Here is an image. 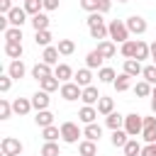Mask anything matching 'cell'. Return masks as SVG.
Instances as JSON below:
<instances>
[{
  "label": "cell",
  "instance_id": "cell-1",
  "mask_svg": "<svg viewBox=\"0 0 156 156\" xmlns=\"http://www.w3.org/2000/svg\"><path fill=\"white\" fill-rule=\"evenodd\" d=\"M107 29H110V39H112V41H119V44L129 41V29H127V24H124L122 20H112V22L107 24Z\"/></svg>",
  "mask_w": 156,
  "mask_h": 156
},
{
  "label": "cell",
  "instance_id": "cell-2",
  "mask_svg": "<svg viewBox=\"0 0 156 156\" xmlns=\"http://www.w3.org/2000/svg\"><path fill=\"white\" fill-rule=\"evenodd\" d=\"M124 132H127L129 136H139V134L144 132V117L136 115V112L127 115V117H124Z\"/></svg>",
  "mask_w": 156,
  "mask_h": 156
},
{
  "label": "cell",
  "instance_id": "cell-3",
  "mask_svg": "<svg viewBox=\"0 0 156 156\" xmlns=\"http://www.w3.org/2000/svg\"><path fill=\"white\" fill-rule=\"evenodd\" d=\"M78 136H83V132H80V127H78L76 122H63V124H61V139H63L66 144H76Z\"/></svg>",
  "mask_w": 156,
  "mask_h": 156
},
{
  "label": "cell",
  "instance_id": "cell-4",
  "mask_svg": "<svg viewBox=\"0 0 156 156\" xmlns=\"http://www.w3.org/2000/svg\"><path fill=\"white\" fill-rule=\"evenodd\" d=\"M0 151L2 156H22V141L15 136H5L0 141Z\"/></svg>",
  "mask_w": 156,
  "mask_h": 156
},
{
  "label": "cell",
  "instance_id": "cell-5",
  "mask_svg": "<svg viewBox=\"0 0 156 156\" xmlns=\"http://www.w3.org/2000/svg\"><path fill=\"white\" fill-rule=\"evenodd\" d=\"M80 95H83V88H80L78 83H71V80H68V83L61 85V98H63V100L73 102V100H78Z\"/></svg>",
  "mask_w": 156,
  "mask_h": 156
},
{
  "label": "cell",
  "instance_id": "cell-6",
  "mask_svg": "<svg viewBox=\"0 0 156 156\" xmlns=\"http://www.w3.org/2000/svg\"><path fill=\"white\" fill-rule=\"evenodd\" d=\"M127 29H129V34H144L146 32V20L144 17H139V15H132V17H127Z\"/></svg>",
  "mask_w": 156,
  "mask_h": 156
},
{
  "label": "cell",
  "instance_id": "cell-7",
  "mask_svg": "<svg viewBox=\"0 0 156 156\" xmlns=\"http://www.w3.org/2000/svg\"><path fill=\"white\" fill-rule=\"evenodd\" d=\"M7 20H10V27H22L27 22V10L24 7H12L7 12Z\"/></svg>",
  "mask_w": 156,
  "mask_h": 156
},
{
  "label": "cell",
  "instance_id": "cell-8",
  "mask_svg": "<svg viewBox=\"0 0 156 156\" xmlns=\"http://www.w3.org/2000/svg\"><path fill=\"white\" fill-rule=\"evenodd\" d=\"M49 102H51V98H49V93H46V90H39V93H34V95H32V107H34L37 112L46 110V107H49Z\"/></svg>",
  "mask_w": 156,
  "mask_h": 156
},
{
  "label": "cell",
  "instance_id": "cell-9",
  "mask_svg": "<svg viewBox=\"0 0 156 156\" xmlns=\"http://www.w3.org/2000/svg\"><path fill=\"white\" fill-rule=\"evenodd\" d=\"M124 73H127L129 78H136L139 73H144L141 61H136V58H127V61H124Z\"/></svg>",
  "mask_w": 156,
  "mask_h": 156
},
{
  "label": "cell",
  "instance_id": "cell-10",
  "mask_svg": "<svg viewBox=\"0 0 156 156\" xmlns=\"http://www.w3.org/2000/svg\"><path fill=\"white\" fill-rule=\"evenodd\" d=\"M24 73H27V68H24V63L17 58V61H12L10 66H7V76L12 78V80H20V78H24Z\"/></svg>",
  "mask_w": 156,
  "mask_h": 156
},
{
  "label": "cell",
  "instance_id": "cell-11",
  "mask_svg": "<svg viewBox=\"0 0 156 156\" xmlns=\"http://www.w3.org/2000/svg\"><path fill=\"white\" fill-rule=\"evenodd\" d=\"M51 76H54V71H51V68H49V63H44V61H41V63H37V66L32 68V78H37L39 83H41L44 78H51Z\"/></svg>",
  "mask_w": 156,
  "mask_h": 156
},
{
  "label": "cell",
  "instance_id": "cell-12",
  "mask_svg": "<svg viewBox=\"0 0 156 156\" xmlns=\"http://www.w3.org/2000/svg\"><path fill=\"white\" fill-rule=\"evenodd\" d=\"M100 98H102V95L98 93V88H95V85H88V88H83V95H80V100H83L85 105H95Z\"/></svg>",
  "mask_w": 156,
  "mask_h": 156
},
{
  "label": "cell",
  "instance_id": "cell-13",
  "mask_svg": "<svg viewBox=\"0 0 156 156\" xmlns=\"http://www.w3.org/2000/svg\"><path fill=\"white\" fill-rule=\"evenodd\" d=\"M95 117H98V110H95L93 105H85V107H80V112H78V119H80L83 124H93Z\"/></svg>",
  "mask_w": 156,
  "mask_h": 156
},
{
  "label": "cell",
  "instance_id": "cell-14",
  "mask_svg": "<svg viewBox=\"0 0 156 156\" xmlns=\"http://www.w3.org/2000/svg\"><path fill=\"white\" fill-rule=\"evenodd\" d=\"M98 51L102 54V58H112V56L117 54V46H115V41H112V39H105V41H100V44H98Z\"/></svg>",
  "mask_w": 156,
  "mask_h": 156
},
{
  "label": "cell",
  "instance_id": "cell-15",
  "mask_svg": "<svg viewBox=\"0 0 156 156\" xmlns=\"http://www.w3.org/2000/svg\"><path fill=\"white\" fill-rule=\"evenodd\" d=\"M54 76H56L61 83H68V78H73V68H71L68 63H58V66L54 68Z\"/></svg>",
  "mask_w": 156,
  "mask_h": 156
},
{
  "label": "cell",
  "instance_id": "cell-16",
  "mask_svg": "<svg viewBox=\"0 0 156 156\" xmlns=\"http://www.w3.org/2000/svg\"><path fill=\"white\" fill-rule=\"evenodd\" d=\"M83 136L85 139H90V141H100V136H102V127L100 124H85V129H83Z\"/></svg>",
  "mask_w": 156,
  "mask_h": 156
},
{
  "label": "cell",
  "instance_id": "cell-17",
  "mask_svg": "<svg viewBox=\"0 0 156 156\" xmlns=\"http://www.w3.org/2000/svg\"><path fill=\"white\" fill-rule=\"evenodd\" d=\"M112 112H115L112 98H105V95H102V98L98 100V115H105V117H107V115H112Z\"/></svg>",
  "mask_w": 156,
  "mask_h": 156
},
{
  "label": "cell",
  "instance_id": "cell-18",
  "mask_svg": "<svg viewBox=\"0 0 156 156\" xmlns=\"http://www.w3.org/2000/svg\"><path fill=\"white\" fill-rule=\"evenodd\" d=\"M12 110H15L17 115H27V112L32 110V100H27V98H15V100H12Z\"/></svg>",
  "mask_w": 156,
  "mask_h": 156
},
{
  "label": "cell",
  "instance_id": "cell-19",
  "mask_svg": "<svg viewBox=\"0 0 156 156\" xmlns=\"http://www.w3.org/2000/svg\"><path fill=\"white\" fill-rule=\"evenodd\" d=\"M22 51H24V49H22V44H20V41H5V54H7L10 58H15V61H17V58L22 56Z\"/></svg>",
  "mask_w": 156,
  "mask_h": 156
},
{
  "label": "cell",
  "instance_id": "cell-20",
  "mask_svg": "<svg viewBox=\"0 0 156 156\" xmlns=\"http://www.w3.org/2000/svg\"><path fill=\"white\" fill-rule=\"evenodd\" d=\"M102 54L98 51V49H93L88 56H85V63H88V68H102Z\"/></svg>",
  "mask_w": 156,
  "mask_h": 156
},
{
  "label": "cell",
  "instance_id": "cell-21",
  "mask_svg": "<svg viewBox=\"0 0 156 156\" xmlns=\"http://www.w3.org/2000/svg\"><path fill=\"white\" fill-rule=\"evenodd\" d=\"M73 78H76L73 83H78L80 88H88V85H90V80H93V73H90V68H80Z\"/></svg>",
  "mask_w": 156,
  "mask_h": 156
},
{
  "label": "cell",
  "instance_id": "cell-22",
  "mask_svg": "<svg viewBox=\"0 0 156 156\" xmlns=\"http://www.w3.org/2000/svg\"><path fill=\"white\" fill-rule=\"evenodd\" d=\"M32 27H34V32H44V29H49V17H46L44 12L34 15V17H32Z\"/></svg>",
  "mask_w": 156,
  "mask_h": 156
},
{
  "label": "cell",
  "instance_id": "cell-23",
  "mask_svg": "<svg viewBox=\"0 0 156 156\" xmlns=\"http://www.w3.org/2000/svg\"><path fill=\"white\" fill-rule=\"evenodd\" d=\"M41 61H44V63H49V66L58 63V49H56V46H46V49H44V54H41Z\"/></svg>",
  "mask_w": 156,
  "mask_h": 156
},
{
  "label": "cell",
  "instance_id": "cell-24",
  "mask_svg": "<svg viewBox=\"0 0 156 156\" xmlns=\"http://www.w3.org/2000/svg\"><path fill=\"white\" fill-rule=\"evenodd\" d=\"M34 122L44 129V127H51L54 124V115L49 112V110H41V112H37V117H34Z\"/></svg>",
  "mask_w": 156,
  "mask_h": 156
},
{
  "label": "cell",
  "instance_id": "cell-25",
  "mask_svg": "<svg viewBox=\"0 0 156 156\" xmlns=\"http://www.w3.org/2000/svg\"><path fill=\"white\" fill-rule=\"evenodd\" d=\"M105 124L115 132V129H119V127H124V117L119 115V112H112V115H107L105 117Z\"/></svg>",
  "mask_w": 156,
  "mask_h": 156
},
{
  "label": "cell",
  "instance_id": "cell-26",
  "mask_svg": "<svg viewBox=\"0 0 156 156\" xmlns=\"http://www.w3.org/2000/svg\"><path fill=\"white\" fill-rule=\"evenodd\" d=\"M112 85H115V90H117V93H124V90H129L132 78H129L127 73H122V76H117V78H115V83H112Z\"/></svg>",
  "mask_w": 156,
  "mask_h": 156
},
{
  "label": "cell",
  "instance_id": "cell-27",
  "mask_svg": "<svg viewBox=\"0 0 156 156\" xmlns=\"http://www.w3.org/2000/svg\"><path fill=\"white\" fill-rule=\"evenodd\" d=\"M78 151H80V156H95L98 154V146H95V141L85 139V141L78 144Z\"/></svg>",
  "mask_w": 156,
  "mask_h": 156
},
{
  "label": "cell",
  "instance_id": "cell-28",
  "mask_svg": "<svg viewBox=\"0 0 156 156\" xmlns=\"http://www.w3.org/2000/svg\"><path fill=\"white\" fill-rule=\"evenodd\" d=\"M141 144L136 141V139H129L127 144H124V156H141Z\"/></svg>",
  "mask_w": 156,
  "mask_h": 156
},
{
  "label": "cell",
  "instance_id": "cell-29",
  "mask_svg": "<svg viewBox=\"0 0 156 156\" xmlns=\"http://www.w3.org/2000/svg\"><path fill=\"white\" fill-rule=\"evenodd\" d=\"M58 54H63V56H71L73 51H76V44H73V39H58Z\"/></svg>",
  "mask_w": 156,
  "mask_h": 156
},
{
  "label": "cell",
  "instance_id": "cell-30",
  "mask_svg": "<svg viewBox=\"0 0 156 156\" xmlns=\"http://www.w3.org/2000/svg\"><path fill=\"white\" fill-rule=\"evenodd\" d=\"M149 54H151V46H149L146 41H136V51H134V58H136V61H144V58H149Z\"/></svg>",
  "mask_w": 156,
  "mask_h": 156
},
{
  "label": "cell",
  "instance_id": "cell-31",
  "mask_svg": "<svg viewBox=\"0 0 156 156\" xmlns=\"http://www.w3.org/2000/svg\"><path fill=\"white\" fill-rule=\"evenodd\" d=\"M24 10H27V15H39L41 10H44V0H27L24 2Z\"/></svg>",
  "mask_w": 156,
  "mask_h": 156
},
{
  "label": "cell",
  "instance_id": "cell-32",
  "mask_svg": "<svg viewBox=\"0 0 156 156\" xmlns=\"http://www.w3.org/2000/svg\"><path fill=\"white\" fill-rule=\"evenodd\" d=\"M127 136H129V134H127L124 129H115V132H112V146H122V149H124V144L129 141Z\"/></svg>",
  "mask_w": 156,
  "mask_h": 156
},
{
  "label": "cell",
  "instance_id": "cell-33",
  "mask_svg": "<svg viewBox=\"0 0 156 156\" xmlns=\"http://www.w3.org/2000/svg\"><path fill=\"white\" fill-rule=\"evenodd\" d=\"M34 41H37V46H44V49H46V46L51 44V32H49V29L37 32V34H34Z\"/></svg>",
  "mask_w": 156,
  "mask_h": 156
},
{
  "label": "cell",
  "instance_id": "cell-34",
  "mask_svg": "<svg viewBox=\"0 0 156 156\" xmlns=\"http://www.w3.org/2000/svg\"><path fill=\"white\" fill-rule=\"evenodd\" d=\"M41 156H61L58 144H56V141H46V144L41 146Z\"/></svg>",
  "mask_w": 156,
  "mask_h": 156
},
{
  "label": "cell",
  "instance_id": "cell-35",
  "mask_svg": "<svg viewBox=\"0 0 156 156\" xmlns=\"http://www.w3.org/2000/svg\"><path fill=\"white\" fill-rule=\"evenodd\" d=\"M110 34V29L105 27V24H98V27H90V37L93 39H100V41H105V37Z\"/></svg>",
  "mask_w": 156,
  "mask_h": 156
},
{
  "label": "cell",
  "instance_id": "cell-36",
  "mask_svg": "<svg viewBox=\"0 0 156 156\" xmlns=\"http://www.w3.org/2000/svg\"><path fill=\"white\" fill-rule=\"evenodd\" d=\"M5 41H20L22 44V27H10L5 32Z\"/></svg>",
  "mask_w": 156,
  "mask_h": 156
},
{
  "label": "cell",
  "instance_id": "cell-37",
  "mask_svg": "<svg viewBox=\"0 0 156 156\" xmlns=\"http://www.w3.org/2000/svg\"><path fill=\"white\" fill-rule=\"evenodd\" d=\"M98 78H100V83H115V78H117V76H115V71H112V68H107V66H105V68H100V71H98Z\"/></svg>",
  "mask_w": 156,
  "mask_h": 156
},
{
  "label": "cell",
  "instance_id": "cell-38",
  "mask_svg": "<svg viewBox=\"0 0 156 156\" xmlns=\"http://www.w3.org/2000/svg\"><path fill=\"white\" fill-rule=\"evenodd\" d=\"M58 78L56 76H51V78H44L41 80V90H46V93H54V90H58Z\"/></svg>",
  "mask_w": 156,
  "mask_h": 156
},
{
  "label": "cell",
  "instance_id": "cell-39",
  "mask_svg": "<svg viewBox=\"0 0 156 156\" xmlns=\"http://www.w3.org/2000/svg\"><path fill=\"white\" fill-rule=\"evenodd\" d=\"M151 90H154V88H151V83H146V80H141V83H136V85H134V93H136L139 98H149V95H151Z\"/></svg>",
  "mask_w": 156,
  "mask_h": 156
},
{
  "label": "cell",
  "instance_id": "cell-40",
  "mask_svg": "<svg viewBox=\"0 0 156 156\" xmlns=\"http://www.w3.org/2000/svg\"><path fill=\"white\" fill-rule=\"evenodd\" d=\"M41 134H44V139H46V141H56V139L61 136V129L51 124V127H44V129H41Z\"/></svg>",
  "mask_w": 156,
  "mask_h": 156
},
{
  "label": "cell",
  "instance_id": "cell-41",
  "mask_svg": "<svg viewBox=\"0 0 156 156\" xmlns=\"http://www.w3.org/2000/svg\"><path fill=\"white\" fill-rule=\"evenodd\" d=\"M119 51H122V56H127V58H134V51H136V41H134V39L124 41Z\"/></svg>",
  "mask_w": 156,
  "mask_h": 156
},
{
  "label": "cell",
  "instance_id": "cell-42",
  "mask_svg": "<svg viewBox=\"0 0 156 156\" xmlns=\"http://www.w3.org/2000/svg\"><path fill=\"white\" fill-rule=\"evenodd\" d=\"M15 110H12V102H7L5 98L0 100V119H10V115H12Z\"/></svg>",
  "mask_w": 156,
  "mask_h": 156
},
{
  "label": "cell",
  "instance_id": "cell-43",
  "mask_svg": "<svg viewBox=\"0 0 156 156\" xmlns=\"http://www.w3.org/2000/svg\"><path fill=\"white\" fill-rule=\"evenodd\" d=\"M144 80L146 83H151V85H156V66H144Z\"/></svg>",
  "mask_w": 156,
  "mask_h": 156
},
{
  "label": "cell",
  "instance_id": "cell-44",
  "mask_svg": "<svg viewBox=\"0 0 156 156\" xmlns=\"http://www.w3.org/2000/svg\"><path fill=\"white\" fill-rule=\"evenodd\" d=\"M85 22H88V27H98V24H105V22H102V15H100V12H90Z\"/></svg>",
  "mask_w": 156,
  "mask_h": 156
},
{
  "label": "cell",
  "instance_id": "cell-45",
  "mask_svg": "<svg viewBox=\"0 0 156 156\" xmlns=\"http://www.w3.org/2000/svg\"><path fill=\"white\" fill-rule=\"evenodd\" d=\"M98 5H100V0H80V7L88 12H98Z\"/></svg>",
  "mask_w": 156,
  "mask_h": 156
},
{
  "label": "cell",
  "instance_id": "cell-46",
  "mask_svg": "<svg viewBox=\"0 0 156 156\" xmlns=\"http://www.w3.org/2000/svg\"><path fill=\"white\" fill-rule=\"evenodd\" d=\"M10 85H12V78H10V76H2V78H0V90H2V93H7V90H10Z\"/></svg>",
  "mask_w": 156,
  "mask_h": 156
},
{
  "label": "cell",
  "instance_id": "cell-47",
  "mask_svg": "<svg viewBox=\"0 0 156 156\" xmlns=\"http://www.w3.org/2000/svg\"><path fill=\"white\" fill-rule=\"evenodd\" d=\"M110 7H112V0H100L98 12H100V15H105V12H110Z\"/></svg>",
  "mask_w": 156,
  "mask_h": 156
},
{
  "label": "cell",
  "instance_id": "cell-48",
  "mask_svg": "<svg viewBox=\"0 0 156 156\" xmlns=\"http://www.w3.org/2000/svg\"><path fill=\"white\" fill-rule=\"evenodd\" d=\"M141 156H156V144H146L141 149Z\"/></svg>",
  "mask_w": 156,
  "mask_h": 156
},
{
  "label": "cell",
  "instance_id": "cell-49",
  "mask_svg": "<svg viewBox=\"0 0 156 156\" xmlns=\"http://www.w3.org/2000/svg\"><path fill=\"white\" fill-rule=\"evenodd\" d=\"M10 10H12V0H0V12L7 15Z\"/></svg>",
  "mask_w": 156,
  "mask_h": 156
},
{
  "label": "cell",
  "instance_id": "cell-50",
  "mask_svg": "<svg viewBox=\"0 0 156 156\" xmlns=\"http://www.w3.org/2000/svg\"><path fill=\"white\" fill-rule=\"evenodd\" d=\"M44 10H58V0H44Z\"/></svg>",
  "mask_w": 156,
  "mask_h": 156
},
{
  "label": "cell",
  "instance_id": "cell-51",
  "mask_svg": "<svg viewBox=\"0 0 156 156\" xmlns=\"http://www.w3.org/2000/svg\"><path fill=\"white\" fill-rule=\"evenodd\" d=\"M144 127H156V117H144Z\"/></svg>",
  "mask_w": 156,
  "mask_h": 156
},
{
  "label": "cell",
  "instance_id": "cell-52",
  "mask_svg": "<svg viewBox=\"0 0 156 156\" xmlns=\"http://www.w3.org/2000/svg\"><path fill=\"white\" fill-rule=\"evenodd\" d=\"M151 58H154V66H156V41L151 44Z\"/></svg>",
  "mask_w": 156,
  "mask_h": 156
},
{
  "label": "cell",
  "instance_id": "cell-53",
  "mask_svg": "<svg viewBox=\"0 0 156 156\" xmlns=\"http://www.w3.org/2000/svg\"><path fill=\"white\" fill-rule=\"evenodd\" d=\"M151 112L156 115V98H151Z\"/></svg>",
  "mask_w": 156,
  "mask_h": 156
},
{
  "label": "cell",
  "instance_id": "cell-54",
  "mask_svg": "<svg viewBox=\"0 0 156 156\" xmlns=\"http://www.w3.org/2000/svg\"><path fill=\"white\" fill-rule=\"evenodd\" d=\"M151 98H156V85H154V90H151Z\"/></svg>",
  "mask_w": 156,
  "mask_h": 156
},
{
  "label": "cell",
  "instance_id": "cell-55",
  "mask_svg": "<svg viewBox=\"0 0 156 156\" xmlns=\"http://www.w3.org/2000/svg\"><path fill=\"white\" fill-rule=\"evenodd\" d=\"M117 2H129V0H117Z\"/></svg>",
  "mask_w": 156,
  "mask_h": 156
},
{
  "label": "cell",
  "instance_id": "cell-56",
  "mask_svg": "<svg viewBox=\"0 0 156 156\" xmlns=\"http://www.w3.org/2000/svg\"><path fill=\"white\" fill-rule=\"evenodd\" d=\"M24 2H27V0H24Z\"/></svg>",
  "mask_w": 156,
  "mask_h": 156
}]
</instances>
